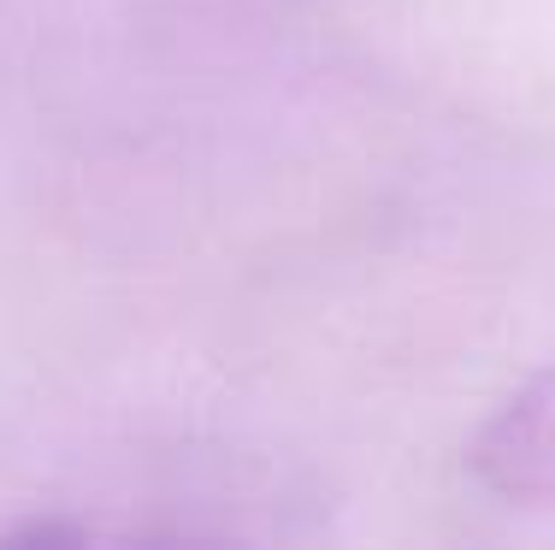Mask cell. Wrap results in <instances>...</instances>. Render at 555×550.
I'll return each mask as SVG.
<instances>
[{"label": "cell", "instance_id": "obj_1", "mask_svg": "<svg viewBox=\"0 0 555 550\" xmlns=\"http://www.w3.org/2000/svg\"><path fill=\"white\" fill-rule=\"evenodd\" d=\"M479 468L508 497H555V373L526 385L485 426Z\"/></svg>", "mask_w": 555, "mask_h": 550}, {"label": "cell", "instance_id": "obj_2", "mask_svg": "<svg viewBox=\"0 0 555 550\" xmlns=\"http://www.w3.org/2000/svg\"><path fill=\"white\" fill-rule=\"evenodd\" d=\"M0 550H95L77 521H24V527L0 533Z\"/></svg>", "mask_w": 555, "mask_h": 550}]
</instances>
